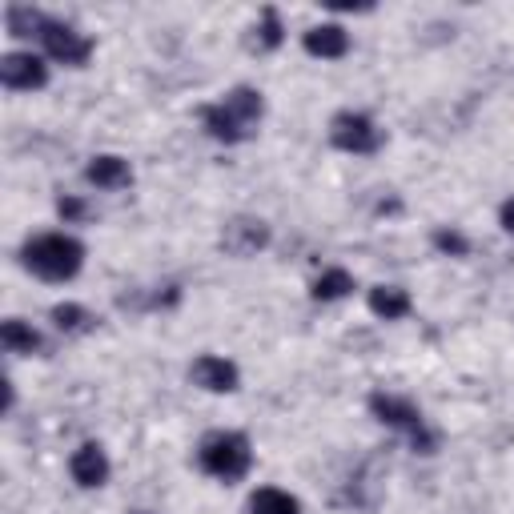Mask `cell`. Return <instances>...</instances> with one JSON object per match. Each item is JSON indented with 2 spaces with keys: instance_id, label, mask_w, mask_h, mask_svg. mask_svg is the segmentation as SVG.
<instances>
[{
  "instance_id": "1",
  "label": "cell",
  "mask_w": 514,
  "mask_h": 514,
  "mask_svg": "<svg viewBox=\"0 0 514 514\" xmlns=\"http://www.w3.org/2000/svg\"><path fill=\"white\" fill-rule=\"evenodd\" d=\"M21 257H25V266L37 278H45V282H69L85 266V245L77 237H69V233H41V237L25 241Z\"/></svg>"
},
{
  "instance_id": "2",
  "label": "cell",
  "mask_w": 514,
  "mask_h": 514,
  "mask_svg": "<svg viewBox=\"0 0 514 514\" xmlns=\"http://www.w3.org/2000/svg\"><path fill=\"white\" fill-rule=\"evenodd\" d=\"M262 93H253V89H233L221 105H205L201 109V121L209 129V137L225 141V145H237L253 133V125L262 121Z\"/></svg>"
},
{
  "instance_id": "3",
  "label": "cell",
  "mask_w": 514,
  "mask_h": 514,
  "mask_svg": "<svg viewBox=\"0 0 514 514\" xmlns=\"http://www.w3.org/2000/svg\"><path fill=\"white\" fill-rule=\"evenodd\" d=\"M197 462L205 474L221 478V482H237L249 474L253 466V450H249V438L245 434H233V430H217L209 434L201 446H197Z\"/></svg>"
},
{
  "instance_id": "4",
  "label": "cell",
  "mask_w": 514,
  "mask_h": 514,
  "mask_svg": "<svg viewBox=\"0 0 514 514\" xmlns=\"http://www.w3.org/2000/svg\"><path fill=\"white\" fill-rule=\"evenodd\" d=\"M330 141L342 153H374L382 145V129L366 113H338L330 121Z\"/></svg>"
},
{
  "instance_id": "5",
  "label": "cell",
  "mask_w": 514,
  "mask_h": 514,
  "mask_svg": "<svg viewBox=\"0 0 514 514\" xmlns=\"http://www.w3.org/2000/svg\"><path fill=\"white\" fill-rule=\"evenodd\" d=\"M0 81H5V89L33 93V89L49 85V69L33 53H5V57H0Z\"/></svg>"
},
{
  "instance_id": "6",
  "label": "cell",
  "mask_w": 514,
  "mask_h": 514,
  "mask_svg": "<svg viewBox=\"0 0 514 514\" xmlns=\"http://www.w3.org/2000/svg\"><path fill=\"white\" fill-rule=\"evenodd\" d=\"M41 41H45V53H49L53 61H61V65H85V61L93 57V41H89L85 33L69 29V25H57V21L45 25Z\"/></svg>"
},
{
  "instance_id": "7",
  "label": "cell",
  "mask_w": 514,
  "mask_h": 514,
  "mask_svg": "<svg viewBox=\"0 0 514 514\" xmlns=\"http://www.w3.org/2000/svg\"><path fill=\"white\" fill-rule=\"evenodd\" d=\"M270 245V225L257 221V217H233L225 229H221V249L233 253V257H253L257 249Z\"/></svg>"
},
{
  "instance_id": "8",
  "label": "cell",
  "mask_w": 514,
  "mask_h": 514,
  "mask_svg": "<svg viewBox=\"0 0 514 514\" xmlns=\"http://www.w3.org/2000/svg\"><path fill=\"white\" fill-rule=\"evenodd\" d=\"M189 378H193L201 390H209V394H229V390H237V366L225 362V358H217V354H201V358L189 366Z\"/></svg>"
},
{
  "instance_id": "9",
  "label": "cell",
  "mask_w": 514,
  "mask_h": 514,
  "mask_svg": "<svg viewBox=\"0 0 514 514\" xmlns=\"http://www.w3.org/2000/svg\"><path fill=\"white\" fill-rule=\"evenodd\" d=\"M370 410H374V418L378 422H386V426H398V430H422V410L414 406V402H406V398H398V394H370Z\"/></svg>"
},
{
  "instance_id": "10",
  "label": "cell",
  "mask_w": 514,
  "mask_h": 514,
  "mask_svg": "<svg viewBox=\"0 0 514 514\" xmlns=\"http://www.w3.org/2000/svg\"><path fill=\"white\" fill-rule=\"evenodd\" d=\"M69 474H73V482L85 486V490L105 486V478H109V458H105V450H101L97 442H85V446L69 458Z\"/></svg>"
},
{
  "instance_id": "11",
  "label": "cell",
  "mask_w": 514,
  "mask_h": 514,
  "mask_svg": "<svg viewBox=\"0 0 514 514\" xmlns=\"http://www.w3.org/2000/svg\"><path fill=\"white\" fill-rule=\"evenodd\" d=\"M302 45H306V53H310V57L338 61V57H346V53H350V33H346L342 25H318V29H310V33L302 37Z\"/></svg>"
},
{
  "instance_id": "12",
  "label": "cell",
  "mask_w": 514,
  "mask_h": 514,
  "mask_svg": "<svg viewBox=\"0 0 514 514\" xmlns=\"http://www.w3.org/2000/svg\"><path fill=\"white\" fill-rule=\"evenodd\" d=\"M85 177H89L97 189H125V185L133 181V169H129V161L105 153V157H93V161H89Z\"/></svg>"
},
{
  "instance_id": "13",
  "label": "cell",
  "mask_w": 514,
  "mask_h": 514,
  "mask_svg": "<svg viewBox=\"0 0 514 514\" xmlns=\"http://www.w3.org/2000/svg\"><path fill=\"white\" fill-rule=\"evenodd\" d=\"M249 514H302V502L278 486H262L249 498Z\"/></svg>"
},
{
  "instance_id": "14",
  "label": "cell",
  "mask_w": 514,
  "mask_h": 514,
  "mask_svg": "<svg viewBox=\"0 0 514 514\" xmlns=\"http://www.w3.org/2000/svg\"><path fill=\"white\" fill-rule=\"evenodd\" d=\"M370 310L378 318H386V322H398V318L410 314V294L398 290V286H374L370 290Z\"/></svg>"
},
{
  "instance_id": "15",
  "label": "cell",
  "mask_w": 514,
  "mask_h": 514,
  "mask_svg": "<svg viewBox=\"0 0 514 514\" xmlns=\"http://www.w3.org/2000/svg\"><path fill=\"white\" fill-rule=\"evenodd\" d=\"M0 342H5L9 354H33V350L45 346L41 334H37L29 322H21V318H9L5 326H0Z\"/></svg>"
},
{
  "instance_id": "16",
  "label": "cell",
  "mask_w": 514,
  "mask_h": 514,
  "mask_svg": "<svg viewBox=\"0 0 514 514\" xmlns=\"http://www.w3.org/2000/svg\"><path fill=\"white\" fill-rule=\"evenodd\" d=\"M5 25H9L13 37H33V33L41 37L49 21H45L37 9H29V5H9V9H5Z\"/></svg>"
},
{
  "instance_id": "17",
  "label": "cell",
  "mask_w": 514,
  "mask_h": 514,
  "mask_svg": "<svg viewBox=\"0 0 514 514\" xmlns=\"http://www.w3.org/2000/svg\"><path fill=\"white\" fill-rule=\"evenodd\" d=\"M350 290H354V278H350L346 270H326V274L314 278V290H310V294H314L318 302H338V298H346Z\"/></svg>"
},
{
  "instance_id": "18",
  "label": "cell",
  "mask_w": 514,
  "mask_h": 514,
  "mask_svg": "<svg viewBox=\"0 0 514 514\" xmlns=\"http://www.w3.org/2000/svg\"><path fill=\"white\" fill-rule=\"evenodd\" d=\"M53 322H57V330H65V334H85V330H93L97 318H93L85 306L65 302V306H53Z\"/></svg>"
},
{
  "instance_id": "19",
  "label": "cell",
  "mask_w": 514,
  "mask_h": 514,
  "mask_svg": "<svg viewBox=\"0 0 514 514\" xmlns=\"http://www.w3.org/2000/svg\"><path fill=\"white\" fill-rule=\"evenodd\" d=\"M434 249L438 253H450V257H466L470 253V241L458 229H434Z\"/></svg>"
},
{
  "instance_id": "20",
  "label": "cell",
  "mask_w": 514,
  "mask_h": 514,
  "mask_svg": "<svg viewBox=\"0 0 514 514\" xmlns=\"http://www.w3.org/2000/svg\"><path fill=\"white\" fill-rule=\"evenodd\" d=\"M257 33H262V49H278L282 45V21H278L274 9L262 13V29H257Z\"/></svg>"
},
{
  "instance_id": "21",
  "label": "cell",
  "mask_w": 514,
  "mask_h": 514,
  "mask_svg": "<svg viewBox=\"0 0 514 514\" xmlns=\"http://www.w3.org/2000/svg\"><path fill=\"white\" fill-rule=\"evenodd\" d=\"M57 213H61L65 221H81V217H89L85 201H77V197H61V201H57Z\"/></svg>"
},
{
  "instance_id": "22",
  "label": "cell",
  "mask_w": 514,
  "mask_h": 514,
  "mask_svg": "<svg viewBox=\"0 0 514 514\" xmlns=\"http://www.w3.org/2000/svg\"><path fill=\"white\" fill-rule=\"evenodd\" d=\"M498 221H502V229H506V233H514V197H506V201H502Z\"/></svg>"
},
{
  "instance_id": "23",
  "label": "cell",
  "mask_w": 514,
  "mask_h": 514,
  "mask_svg": "<svg viewBox=\"0 0 514 514\" xmlns=\"http://www.w3.org/2000/svg\"><path fill=\"white\" fill-rule=\"evenodd\" d=\"M133 514H145V510H133Z\"/></svg>"
}]
</instances>
